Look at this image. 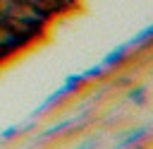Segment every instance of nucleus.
<instances>
[{
    "label": "nucleus",
    "instance_id": "nucleus-1",
    "mask_svg": "<svg viewBox=\"0 0 153 149\" xmlns=\"http://www.w3.org/2000/svg\"><path fill=\"white\" fill-rule=\"evenodd\" d=\"M131 99H136V101H141V99H143V89H136V91L131 89Z\"/></svg>",
    "mask_w": 153,
    "mask_h": 149
}]
</instances>
